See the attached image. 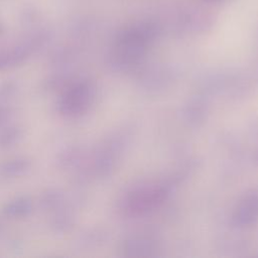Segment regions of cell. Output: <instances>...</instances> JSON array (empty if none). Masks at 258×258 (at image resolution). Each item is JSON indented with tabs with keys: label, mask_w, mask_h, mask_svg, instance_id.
Returning <instances> with one entry per match:
<instances>
[{
	"label": "cell",
	"mask_w": 258,
	"mask_h": 258,
	"mask_svg": "<svg viewBox=\"0 0 258 258\" xmlns=\"http://www.w3.org/2000/svg\"><path fill=\"white\" fill-rule=\"evenodd\" d=\"M28 164L24 160H13L8 161L0 166V170L2 173L6 175H17L18 173L23 172L25 169H27Z\"/></svg>",
	"instance_id": "7a4b0ae2"
},
{
	"label": "cell",
	"mask_w": 258,
	"mask_h": 258,
	"mask_svg": "<svg viewBox=\"0 0 258 258\" xmlns=\"http://www.w3.org/2000/svg\"><path fill=\"white\" fill-rule=\"evenodd\" d=\"M31 211V203L26 199H17L4 208V213L11 217H21L26 216Z\"/></svg>",
	"instance_id": "6da1fadb"
},
{
	"label": "cell",
	"mask_w": 258,
	"mask_h": 258,
	"mask_svg": "<svg viewBox=\"0 0 258 258\" xmlns=\"http://www.w3.org/2000/svg\"><path fill=\"white\" fill-rule=\"evenodd\" d=\"M204 1H207V2H218V1H221V0H204Z\"/></svg>",
	"instance_id": "3957f363"
}]
</instances>
